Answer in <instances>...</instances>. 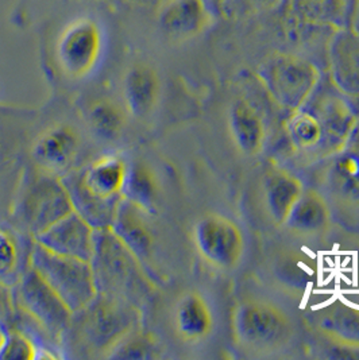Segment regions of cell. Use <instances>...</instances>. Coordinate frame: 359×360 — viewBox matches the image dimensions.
Listing matches in <instances>:
<instances>
[{
  "instance_id": "cell-22",
  "label": "cell",
  "mask_w": 359,
  "mask_h": 360,
  "mask_svg": "<svg viewBox=\"0 0 359 360\" xmlns=\"http://www.w3.org/2000/svg\"><path fill=\"white\" fill-rule=\"evenodd\" d=\"M213 313L199 293L184 295L176 307L175 326L180 338L187 342L206 339L213 330Z\"/></svg>"
},
{
  "instance_id": "cell-2",
  "label": "cell",
  "mask_w": 359,
  "mask_h": 360,
  "mask_svg": "<svg viewBox=\"0 0 359 360\" xmlns=\"http://www.w3.org/2000/svg\"><path fill=\"white\" fill-rule=\"evenodd\" d=\"M139 311L135 304L116 295L98 293L82 311L73 313L69 329L92 351L111 348L138 326Z\"/></svg>"
},
{
  "instance_id": "cell-35",
  "label": "cell",
  "mask_w": 359,
  "mask_h": 360,
  "mask_svg": "<svg viewBox=\"0 0 359 360\" xmlns=\"http://www.w3.org/2000/svg\"><path fill=\"white\" fill-rule=\"evenodd\" d=\"M353 148H355V150H358L359 151V129L358 132L355 134V145L353 146Z\"/></svg>"
},
{
  "instance_id": "cell-8",
  "label": "cell",
  "mask_w": 359,
  "mask_h": 360,
  "mask_svg": "<svg viewBox=\"0 0 359 360\" xmlns=\"http://www.w3.org/2000/svg\"><path fill=\"white\" fill-rule=\"evenodd\" d=\"M72 211L73 205L63 181L46 172L27 184L19 204L20 221L33 238Z\"/></svg>"
},
{
  "instance_id": "cell-18",
  "label": "cell",
  "mask_w": 359,
  "mask_h": 360,
  "mask_svg": "<svg viewBox=\"0 0 359 360\" xmlns=\"http://www.w3.org/2000/svg\"><path fill=\"white\" fill-rule=\"evenodd\" d=\"M304 188L301 182L282 169H272L263 179V197L267 212L277 224H285Z\"/></svg>"
},
{
  "instance_id": "cell-20",
  "label": "cell",
  "mask_w": 359,
  "mask_h": 360,
  "mask_svg": "<svg viewBox=\"0 0 359 360\" xmlns=\"http://www.w3.org/2000/svg\"><path fill=\"white\" fill-rule=\"evenodd\" d=\"M229 132L235 146L247 155L261 151L265 141V126L261 115L246 100H238L229 110Z\"/></svg>"
},
{
  "instance_id": "cell-12",
  "label": "cell",
  "mask_w": 359,
  "mask_h": 360,
  "mask_svg": "<svg viewBox=\"0 0 359 360\" xmlns=\"http://www.w3.org/2000/svg\"><path fill=\"white\" fill-rule=\"evenodd\" d=\"M331 82L350 98H359V33L336 29L327 46Z\"/></svg>"
},
{
  "instance_id": "cell-3",
  "label": "cell",
  "mask_w": 359,
  "mask_h": 360,
  "mask_svg": "<svg viewBox=\"0 0 359 360\" xmlns=\"http://www.w3.org/2000/svg\"><path fill=\"white\" fill-rule=\"evenodd\" d=\"M98 293L131 301L144 289L142 266L111 229H96L95 252L91 259Z\"/></svg>"
},
{
  "instance_id": "cell-30",
  "label": "cell",
  "mask_w": 359,
  "mask_h": 360,
  "mask_svg": "<svg viewBox=\"0 0 359 360\" xmlns=\"http://www.w3.org/2000/svg\"><path fill=\"white\" fill-rule=\"evenodd\" d=\"M282 1L284 0H223L222 17L234 20L256 17L276 8Z\"/></svg>"
},
{
  "instance_id": "cell-15",
  "label": "cell",
  "mask_w": 359,
  "mask_h": 360,
  "mask_svg": "<svg viewBox=\"0 0 359 360\" xmlns=\"http://www.w3.org/2000/svg\"><path fill=\"white\" fill-rule=\"evenodd\" d=\"M357 0H284L285 17L300 22L329 26L332 29L348 27Z\"/></svg>"
},
{
  "instance_id": "cell-28",
  "label": "cell",
  "mask_w": 359,
  "mask_h": 360,
  "mask_svg": "<svg viewBox=\"0 0 359 360\" xmlns=\"http://www.w3.org/2000/svg\"><path fill=\"white\" fill-rule=\"evenodd\" d=\"M38 345L30 333L17 328L6 327L4 342L0 348V359H35Z\"/></svg>"
},
{
  "instance_id": "cell-27",
  "label": "cell",
  "mask_w": 359,
  "mask_h": 360,
  "mask_svg": "<svg viewBox=\"0 0 359 360\" xmlns=\"http://www.w3.org/2000/svg\"><path fill=\"white\" fill-rule=\"evenodd\" d=\"M107 356L111 359H151L157 356V348L150 338L132 330L115 344Z\"/></svg>"
},
{
  "instance_id": "cell-14",
  "label": "cell",
  "mask_w": 359,
  "mask_h": 360,
  "mask_svg": "<svg viewBox=\"0 0 359 360\" xmlns=\"http://www.w3.org/2000/svg\"><path fill=\"white\" fill-rule=\"evenodd\" d=\"M80 148L77 132L70 126H56L44 132L33 148L34 161L50 174L68 173Z\"/></svg>"
},
{
  "instance_id": "cell-33",
  "label": "cell",
  "mask_w": 359,
  "mask_h": 360,
  "mask_svg": "<svg viewBox=\"0 0 359 360\" xmlns=\"http://www.w3.org/2000/svg\"><path fill=\"white\" fill-rule=\"evenodd\" d=\"M350 27H353L357 33H359V0L355 1V6H354V11H353V17H351Z\"/></svg>"
},
{
  "instance_id": "cell-16",
  "label": "cell",
  "mask_w": 359,
  "mask_h": 360,
  "mask_svg": "<svg viewBox=\"0 0 359 360\" xmlns=\"http://www.w3.org/2000/svg\"><path fill=\"white\" fill-rule=\"evenodd\" d=\"M325 186L336 202L359 207V151L348 148L338 153L325 172Z\"/></svg>"
},
{
  "instance_id": "cell-21",
  "label": "cell",
  "mask_w": 359,
  "mask_h": 360,
  "mask_svg": "<svg viewBox=\"0 0 359 360\" xmlns=\"http://www.w3.org/2000/svg\"><path fill=\"white\" fill-rule=\"evenodd\" d=\"M329 219L326 198L316 191H304L288 214L285 226L297 235L316 236L326 231Z\"/></svg>"
},
{
  "instance_id": "cell-29",
  "label": "cell",
  "mask_w": 359,
  "mask_h": 360,
  "mask_svg": "<svg viewBox=\"0 0 359 360\" xmlns=\"http://www.w3.org/2000/svg\"><path fill=\"white\" fill-rule=\"evenodd\" d=\"M19 247L15 239L4 229H0V283L11 286L17 283L19 271Z\"/></svg>"
},
{
  "instance_id": "cell-4",
  "label": "cell",
  "mask_w": 359,
  "mask_h": 360,
  "mask_svg": "<svg viewBox=\"0 0 359 360\" xmlns=\"http://www.w3.org/2000/svg\"><path fill=\"white\" fill-rule=\"evenodd\" d=\"M29 266L45 279L72 313L82 311L98 295L91 262L53 252L34 240Z\"/></svg>"
},
{
  "instance_id": "cell-17",
  "label": "cell",
  "mask_w": 359,
  "mask_h": 360,
  "mask_svg": "<svg viewBox=\"0 0 359 360\" xmlns=\"http://www.w3.org/2000/svg\"><path fill=\"white\" fill-rule=\"evenodd\" d=\"M161 82L157 70L146 63H137L125 76L123 96L127 110L135 117L151 114L160 98Z\"/></svg>"
},
{
  "instance_id": "cell-5",
  "label": "cell",
  "mask_w": 359,
  "mask_h": 360,
  "mask_svg": "<svg viewBox=\"0 0 359 360\" xmlns=\"http://www.w3.org/2000/svg\"><path fill=\"white\" fill-rule=\"evenodd\" d=\"M258 77L270 98L294 112L310 100L320 82L319 69L313 63L291 53L267 58L258 70Z\"/></svg>"
},
{
  "instance_id": "cell-23",
  "label": "cell",
  "mask_w": 359,
  "mask_h": 360,
  "mask_svg": "<svg viewBox=\"0 0 359 360\" xmlns=\"http://www.w3.org/2000/svg\"><path fill=\"white\" fill-rule=\"evenodd\" d=\"M319 330L338 345L359 349V309L338 304L319 319Z\"/></svg>"
},
{
  "instance_id": "cell-13",
  "label": "cell",
  "mask_w": 359,
  "mask_h": 360,
  "mask_svg": "<svg viewBox=\"0 0 359 360\" xmlns=\"http://www.w3.org/2000/svg\"><path fill=\"white\" fill-rule=\"evenodd\" d=\"M213 15L204 0H163L157 23L170 41H187L203 33Z\"/></svg>"
},
{
  "instance_id": "cell-24",
  "label": "cell",
  "mask_w": 359,
  "mask_h": 360,
  "mask_svg": "<svg viewBox=\"0 0 359 360\" xmlns=\"http://www.w3.org/2000/svg\"><path fill=\"white\" fill-rule=\"evenodd\" d=\"M123 198L145 213L153 212L158 201V185L150 169L142 164L129 166L123 186Z\"/></svg>"
},
{
  "instance_id": "cell-32",
  "label": "cell",
  "mask_w": 359,
  "mask_h": 360,
  "mask_svg": "<svg viewBox=\"0 0 359 360\" xmlns=\"http://www.w3.org/2000/svg\"><path fill=\"white\" fill-rule=\"evenodd\" d=\"M206 4L208 6L213 18L222 17V6L223 0H204Z\"/></svg>"
},
{
  "instance_id": "cell-26",
  "label": "cell",
  "mask_w": 359,
  "mask_h": 360,
  "mask_svg": "<svg viewBox=\"0 0 359 360\" xmlns=\"http://www.w3.org/2000/svg\"><path fill=\"white\" fill-rule=\"evenodd\" d=\"M289 134L294 145L301 148L317 146L326 135L322 122L312 112H296L289 120Z\"/></svg>"
},
{
  "instance_id": "cell-1",
  "label": "cell",
  "mask_w": 359,
  "mask_h": 360,
  "mask_svg": "<svg viewBox=\"0 0 359 360\" xmlns=\"http://www.w3.org/2000/svg\"><path fill=\"white\" fill-rule=\"evenodd\" d=\"M129 165L118 155H104L80 170L61 176L73 211L95 229H111L118 207L123 198V186Z\"/></svg>"
},
{
  "instance_id": "cell-9",
  "label": "cell",
  "mask_w": 359,
  "mask_h": 360,
  "mask_svg": "<svg viewBox=\"0 0 359 360\" xmlns=\"http://www.w3.org/2000/svg\"><path fill=\"white\" fill-rule=\"evenodd\" d=\"M104 48V32L95 18L79 17L60 34L56 57L61 70L70 79H82L98 65Z\"/></svg>"
},
{
  "instance_id": "cell-11",
  "label": "cell",
  "mask_w": 359,
  "mask_h": 360,
  "mask_svg": "<svg viewBox=\"0 0 359 360\" xmlns=\"http://www.w3.org/2000/svg\"><path fill=\"white\" fill-rule=\"evenodd\" d=\"M50 251L91 262L95 252L96 229L75 211L34 238Z\"/></svg>"
},
{
  "instance_id": "cell-6",
  "label": "cell",
  "mask_w": 359,
  "mask_h": 360,
  "mask_svg": "<svg viewBox=\"0 0 359 360\" xmlns=\"http://www.w3.org/2000/svg\"><path fill=\"white\" fill-rule=\"evenodd\" d=\"M232 330L238 344L254 352L277 351L292 336L288 316L276 305L257 300L242 302L235 309Z\"/></svg>"
},
{
  "instance_id": "cell-34",
  "label": "cell",
  "mask_w": 359,
  "mask_h": 360,
  "mask_svg": "<svg viewBox=\"0 0 359 360\" xmlns=\"http://www.w3.org/2000/svg\"><path fill=\"white\" fill-rule=\"evenodd\" d=\"M4 336H6V327L0 326V348H1L3 342H4Z\"/></svg>"
},
{
  "instance_id": "cell-25",
  "label": "cell",
  "mask_w": 359,
  "mask_h": 360,
  "mask_svg": "<svg viewBox=\"0 0 359 360\" xmlns=\"http://www.w3.org/2000/svg\"><path fill=\"white\" fill-rule=\"evenodd\" d=\"M88 123L92 132L104 141H114L125 127L126 116L122 108L111 100H98L88 111Z\"/></svg>"
},
{
  "instance_id": "cell-7",
  "label": "cell",
  "mask_w": 359,
  "mask_h": 360,
  "mask_svg": "<svg viewBox=\"0 0 359 360\" xmlns=\"http://www.w3.org/2000/svg\"><path fill=\"white\" fill-rule=\"evenodd\" d=\"M15 285V307L51 339L60 342L68 333L73 316L65 302L30 266Z\"/></svg>"
},
{
  "instance_id": "cell-10",
  "label": "cell",
  "mask_w": 359,
  "mask_h": 360,
  "mask_svg": "<svg viewBox=\"0 0 359 360\" xmlns=\"http://www.w3.org/2000/svg\"><path fill=\"white\" fill-rule=\"evenodd\" d=\"M194 240L199 254L219 269H232L244 252L241 229L229 217L219 213H207L197 221Z\"/></svg>"
},
{
  "instance_id": "cell-31",
  "label": "cell",
  "mask_w": 359,
  "mask_h": 360,
  "mask_svg": "<svg viewBox=\"0 0 359 360\" xmlns=\"http://www.w3.org/2000/svg\"><path fill=\"white\" fill-rule=\"evenodd\" d=\"M14 295L10 290V286L0 283V326L7 327L8 321L14 313Z\"/></svg>"
},
{
  "instance_id": "cell-19",
  "label": "cell",
  "mask_w": 359,
  "mask_h": 360,
  "mask_svg": "<svg viewBox=\"0 0 359 360\" xmlns=\"http://www.w3.org/2000/svg\"><path fill=\"white\" fill-rule=\"evenodd\" d=\"M142 213L145 212L126 198H122L111 229L130 248L139 262L145 263L150 257L153 240L150 231L142 219Z\"/></svg>"
}]
</instances>
